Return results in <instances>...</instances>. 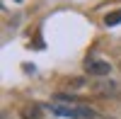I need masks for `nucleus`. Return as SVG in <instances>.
<instances>
[{"instance_id":"nucleus-5","label":"nucleus","mask_w":121,"mask_h":119,"mask_svg":"<svg viewBox=\"0 0 121 119\" xmlns=\"http://www.w3.org/2000/svg\"><path fill=\"white\" fill-rule=\"evenodd\" d=\"M104 24H107V27H116V24H121V7L114 10V12H109V15L104 17Z\"/></svg>"},{"instance_id":"nucleus-2","label":"nucleus","mask_w":121,"mask_h":119,"mask_svg":"<svg viewBox=\"0 0 121 119\" xmlns=\"http://www.w3.org/2000/svg\"><path fill=\"white\" fill-rule=\"evenodd\" d=\"M82 68H85V73L95 75V78H109V73H112V63L99 56H87L82 61Z\"/></svg>"},{"instance_id":"nucleus-6","label":"nucleus","mask_w":121,"mask_h":119,"mask_svg":"<svg viewBox=\"0 0 121 119\" xmlns=\"http://www.w3.org/2000/svg\"><path fill=\"white\" fill-rule=\"evenodd\" d=\"M119 68H121V63H119Z\"/></svg>"},{"instance_id":"nucleus-3","label":"nucleus","mask_w":121,"mask_h":119,"mask_svg":"<svg viewBox=\"0 0 121 119\" xmlns=\"http://www.w3.org/2000/svg\"><path fill=\"white\" fill-rule=\"evenodd\" d=\"M19 117L22 119H41V107L39 105H27L19 110Z\"/></svg>"},{"instance_id":"nucleus-1","label":"nucleus","mask_w":121,"mask_h":119,"mask_svg":"<svg viewBox=\"0 0 121 119\" xmlns=\"http://www.w3.org/2000/svg\"><path fill=\"white\" fill-rule=\"evenodd\" d=\"M48 112L56 114V117H63V119H97V112L87 105H80V102H58L51 100L48 102Z\"/></svg>"},{"instance_id":"nucleus-4","label":"nucleus","mask_w":121,"mask_h":119,"mask_svg":"<svg viewBox=\"0 0 121 119\" xmlns=\"http://www.w3.org/2000/svg\"><path fill=\"white\" fill-rule=\"evenodd\" d=\"M95 90H97L99 95H104V97H114V95L119 92V85L109 80V83H102V85H95Z\"/></svg>"}]
</instances>
